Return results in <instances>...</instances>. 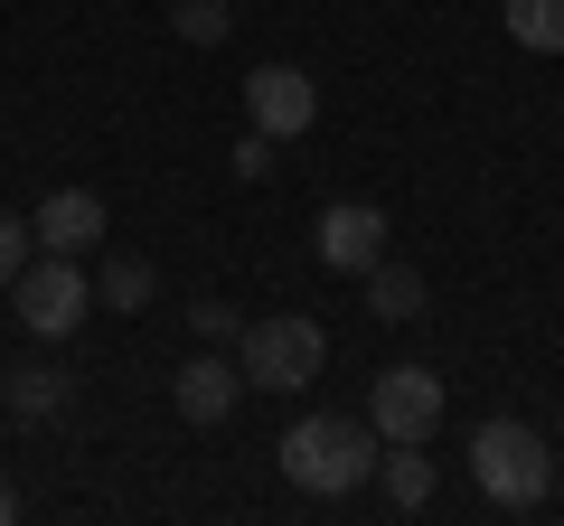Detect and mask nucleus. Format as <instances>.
Listing matches in <instances>:
<instances>
[{"label":"nucleus","instance_id":"obj_1","mask_svg":"<svg viewBox=\"0 0 564 526\" xmlns=\"http://www.w3.org/2000/svg\"><path fill=\"white\" fill-rule=\"evenodd\" d=\"M282 480L311 489V498H348V489L377 470V424L367 414H302V424L282 432Z\"/></svg>","mask_w":564,"mask_h":526},{"label":"nucleus","instance_id":"obj_2","mask_svg":"<svg viewBox=\"0 0 564 526\" xmlns=\"http://www.w3.org/2000/svg\"><path fill=\"white\" fill-rule=\"evenodd\" d=\"M470 480H480L489 507H536L545 489H555V451H545L536 424H518V414H489V424L470 432Z\"/></svg>","mask_w":564,"mask_h":526},{"label":"nucleus","instance_id":"obj_3","mask_svg":"<svg viewBox=\"0 0 564 526\" xmlns=\"http://www.w3.org/2000/svg\"><path fill=\"white\" fill-rule=\"evenodd\" d=\"M321 358H329V339H321V320H302V310L245 320V339H236L245 385H263V395H292V385H311V376H321Z\"/></svg>","mask_w":564,"mask_h":526},{"label":"nucleus","instance_id":"obj_4","mask_svg":"<svg viewBox=\"0 0 564 526\" xmlns=\"http://www.w3.org/2000/svg\"><path fill=\"white\" fill-rule=\"evenodd\" d=\"M10 302H20L29 339H76L85 310H95V283L76 273V254H29V273L10 283Z\"/></svg>","mask_w":564,"mask_h":526},{"label":"nucleus","instance_id":"obj_5","mask_svg":"<svg viewBox=\"0 0 564 526\" xmlns=\"http://www.w3.org/2000/svg\"><path fill=\"white\" fill-rule=\"evenodd\" d=\"M367 424H377V442H433V424H443V376L433 366H386L367 385Z\"/></svg>","mask_w":564,"mask_h":526},{"label":"nucleus","instance_id":"obj_6","mask_svg":"<svg viewBox=\"0 0 564 526\" xmlns=\"http://www.w3.org/2000/svg\"><path fill=\"white\" fill-rule=\"evenodd\" d=\"M245 113H254V132H273V142H302L311 122H321V85H311L302 66H254V76H245Z\"/></svg>","mask_w":564,"mask_h":526},{"label":"nucleus","instance_id":"obj_7","mask_svg":"<svg viewBox=\"0 0 564 526\" xmlns=\"http://www.w3.org/2000/svg\"><path fill=\"white\" fill-rule=\"evenodd\" d=\"M311 244H321V263H329V273H367V263H386V207H367V198L321 207Z\"/></svg>","mask_w":564,"mask_h":526},{"label":"nucleus","instance_id":"obj_8","mask_svg":"<svg viewBox=\"0 0 564 526\" xmlns=\"http://www.w3.org/2000/svg\"><path fill=\"white\" fill-rule=\"evenodd\" d=\"M170 405H180V424H226V414L245 405V366H226L217 348H198V358L180 366V376H170Z\"/></svg>","mask_w":564,"mask_h":526},{"label":"nucleus","instance_id":"obj_9","mask_svg":"<svg viewBox=\"0 0 564 526\" xmlns=\"http://www.w3.org/2000/svg\"><path fill=\"white\" fill-rule=\"evenodd\" d=\"M29 235H39V254H95L104 244V198L95 188H47Z\"/></svg>","mask_w":564,"mask_h":526},{"label":"nucleus","instance_id":"obj_10","mask_svg":"<svg viewBox=\"0 0 564 526\" xmlns=\"http://www.w3.org/2000/svg\"><path fill=\"white\" fill-rule=\"evenodd\" d=\"M66 395H76V376L66 366H20V376H0V405H10V424H57L66 414Z\"/></svg>","mask_w":564,"mask_h":526},{"label":"nucleus","instance_id":"obj_11","mask_svg":"<svg viewBox=\"0 0 564 526\" xmlns=\"http://www.w3.org/2000/svg\"><path fill=\"white\" fill-rule=\"evenodd\" d=\"M377 480H386V507H433V451L423 442H386Z\"/></svg>","mask_w":564,"mask_h":526},{"label":"nucleus","instance_id":"obj_12","mask_svg":"<svg viewBox=\"0 0 564 526\" xmlns=\"http://www.w3.org/2000/svg\"><path fill=\"white\" fill-rule=\"evenodd\" d=\"M367 310H377V320H423V273L414 263H367Z\"/></svg>","mask_w":564,"mask_h":526},{"label":"nucleus","instance_id":"obj_13","mask_svg":"<svg viewBox=\"0 0 564 526\" xmlns=\"http://www.w3.org/2000/svg\"><path fill=\"white\" fill-rule=\"evenodd\" d=\"M508 10V39L527 57H564V0H499Z\"/></svg>","mask_w":564,"mask_h":526},{"label":"nucleus","instance_id":"obj_14","mask_svg":"<svg viewBox=\"0 0 564 526\" xmlns=\"http://www.w3.org/2000/svg\"><path fill=\"white\" fill-rule=\"evenodd\" d=\"M151 292H161V273H151L141 254H104V273H95V302H113V310H141Z\"/></svg>","mask_w":564,"mask_h":526},{"label":"nucleus","instance_id":"obj_15","mask_svg":"<svg viewBox=\"0 0 564 526\" xmlns=\"http://www.w3.org/2000/svg\"><path fill=\"white\" fill-rule=\"evenodd\" d=\"M170 29H180L188 47H226V29H236V10H226V0H170Z\"/></svg>","mask_w":564,"mask_h":526},{"label":"nucleus","instance_id":"obj_16","mask_svg":"<svg viewBox=\"0 0 564 526\" xmlns=\"http://www.w3.org/2000/svg\"><path fill=\"white\" fill-rule=\"evenodd\" d=\"M188 329H198V348H236L245 339V320L226 302H198V310H188Z\"/></svg>","mask_w":564,"mask_h":526},{"label":"nucleus","instance_id":"obj_17","mask_svg":"<svg viewBox=\"0 0 564 526\" xmlns=\"http://www.w3.org/2000/svg\"><path fill=\"white\" fill-rule=\"evenodd\" d=\"M29 244H39V235H29V217H0V292L29 273Z\"/></svg>","mask_w":564,"mask_h":526},{"label":"nucleus","instance_id":"obj_18","mask_svg":"<svg viewBox=\"0 0 564 526\" xmlns=\"http://www.w3.org/2000/svg\"><path fill=\"white\" fill-rule=\"evenodd\" d=\"M226 161H236V179H263V169H273V132H245Z\"/></svg>","mask_w":564,"mask_h":526},{"label":"nucleus","instance_id":"obj_19","mask_svg":"<svg viewBox=\"0 0 564 526\" xmlns=\"http://www.w3.org/2000/svg\"><path fill=\"white\" fill-rule=\"evenodd\" d=\"M10 517H20V489H10V480H0V526H10Z\"/></svg>","mask_w":564,"mask_h":526}]
</instances>
